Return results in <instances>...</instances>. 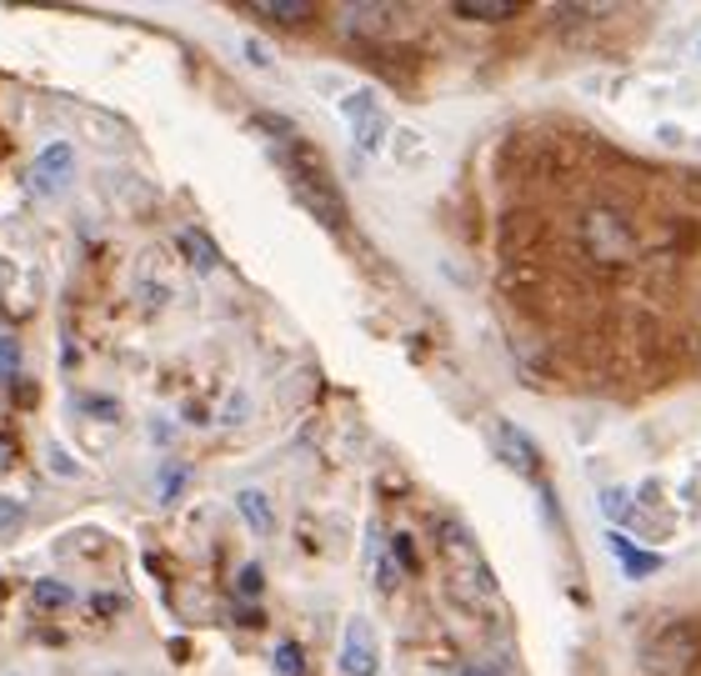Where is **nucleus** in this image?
<instances>
[{"label":"nucleus","mask_w":701,"mask_h":676,"mask_svg":"<svg viewBox=\"0 0 701 676\" xmlns=\"http://www.w3.org/2000/svg\"><path fill=\"white\" fill-rule=\"evenodd\" d=\"M336 106H340V116L356 126V121H366L371 111H381V96H376V86H350V91L340 96Z\"/></svg>","instance_id":"14"},{"label":"nucleus","mask_w":701,"mask_h":676,"mask_svg":"<svg viewBox=\"0 0 701 676\" xmlns=\"http://www.w3.org/2000/svg\"><path fill=\"white\" fill-rule=\"evenodd\" d=\"M336 666H340V676H376L381 672V652L371 646V632L361 616L346 622V642H340V652H336Z\"/></svg>","instance_id":"6"},{"label":"nucleus","mask_w":701,"mask_h":676,"mask_svg":"<svg viewBox=\"0 0 701 676\" xmlns=\"http://www.w3.org/2000/svg\"><path fill=\"white\" fill-rule=\"evenodd\" d=\"M596 506H601V516L611 521V531H616V526H641V521H646V511L636 506V496H631L626 486H601ZM641 531H646V526H641Z\"/></svg>","instance_id":"10"},{"label":"nucleus","mask_w":701,"mask_h":676,"mask_svg":"<svg viewBox=\"0 0 701 676\" xmlns=\"http://www.w3.org/2000/svg\"><path fill=\"white\" fill-rule=\"evenodd\" d=\"M236 511L246 516V526H250L256 536H270V531H276V506H270V496L256 491V486H240V491H236Z\"/></svg>","instance_id":"11"},{"label":"nucleus","mask_w":701,"mask_h":676,"mask_svg":"<svg viewBox=\"0 0 701 676\" xmlns=\"http://www.w3.org/2000/svg\"><path fill=\"white\" fill-rule=\"evenodd\" d=\"M697 56H701V46H697Z\"/></svg>","instance_id":"34"},{"label":"nucleus","mask_w":701,"mask_h":676,"mask_svg":"<svg viewBox=\"0 0 701 676\" xmlns=\"http://www.w3.org/2000/svg\"><path fill=\"white\" fill-rule=\"evenodd\" d=\"M350 141H356L361 156H381V146L391 141V116L386 111H371L366 121L350 126Z\"/></svg>","instance_id":"12"},{"label":"nucleus","mask_w":701,"mask_h":676,"mask_svg":"<svg viewBox=\"0 0 701 676\" xmlns=\"http://www.w3.org/2000/svg\"><path fill=\"white\" fill-rule=\"evenodd\" d=\"M90 612H96V616H116L120 612V596L116 592H106V596L96 592V596H90Z\"/></svg>","instance_id":"29"},{"label":"nucleus","mask_w":701,"mask_h":676,"mask_svg":"<svg viewBox=\"0 0 701 676\" xmlns=\"http://www.w3.org/2000/svg\"><path fill=\"white\" fill-rule=\"evenodd\" d=\"M697 656H701V632L691 622H671L651 636L641 662H646L651 676H687L691 666H697Z\"/></svg>","instance_id":"2"},{"label":"nucleus","mask_w":701,"mask_h":676,"mask_svg":"<svg viewBox=\"0 0 701 676\" xmlns=\"http://www.w3.org/2000/svg\"><path fill=\"white\" fill-rule=\"evenodd\" d=\"M256 16L260 21H276V26H300V21H310V6L306 0H260Z\"/></svg>","instance_id":"15"},{"label":"nucleus","mask_w":701,"mask_h":676,"mask_svg":"<svg viewBox=\"0 0 701 676\" xmlns=\"http://www.w3.org/2000/svg\"><path fill=\"white\" fill-rule=\"evenodd\" d=\"M661 496H667V486L651 476V481H641V496H636V506L641 511H651V506H661Z\"/></svg>","instance_id":"25"},{"label":"nucleus","mask_w":701,"mask_h":676,"mask_svg":"<svg viewBox=\"0 0 701 676\" xmlns=\"http://www.w3.org/2000/svg\"><path fill=\"white\" fill-rule=\"evenodd\" d=\"M340 26H346V36H356V41H386V36L401 26V16L391 11V6H350V11L340 16Z\"/></svg>","instance_id":"8"},{"label":"nucleus","mask_w":701,"mask_h":676,"mask_svg":"<svg viewBox=\"0 0 701 676\" xmlns=\"http://www.w3.org/2000/svg\"><path fill=\"white\" fill-rule=\"evenodd\" d=\"M10 526H20V506L0 496V531H10Z\"/></svg>","instance_id":"30"},{"label":"nucleus","mask_w":701,"mask_h":676,"mask_svg":"<svg viewBox=\"0 0 701 676\" xmlns=\"http://www.w3.org/2000/svg\"><path fill=\"white\" fill-rule=\"evenodd\" d=\"M70 602H76V592H70L60 576H40V581H36V606H40V612H66Z\"/></svg>","instance_id":"17"},{"label":"nucleus","mask_w":701,"mask_h":676,"mask_svg":"<svg viewBox=\"0 0 701 676\" xmlns=\"http://www.w3.org/2000/svg\"><path fill=\"white\" fill-rule=\"evenodd\" d=\"M441 546H446V556L456 561V581L466 596H481V602H496V576H491V566L481 561L476 541H471L461 526H441Z\"/></svg>","instance_id":"4"},{"label":"nucleus","mask_w":701,"mask_h":676,"mask_svg":"<svg viewBox=\"0 0 701 676\" xmlns=\"http://www.w3.org/2000/svg\"><path fill=\"white\" fill-rule=\"evenodd\" d=\"M656 141H667V146H681V126H677V121H661V126H656Z\"/></svg>","instance_id":"32"},{"label":"nucleus","mask_w":701,"mask_h":676,"mask_svg":"<svg viewBox=\"0 0 701 676\" xmlns=\"http://www.w3.org/2000/svg\"><path fill=\"white\" fill-rule=\"evenodd\" d=\"M451 11L461 16V21H481V26H496V21H511L516 16V6L511 0H456Z\"/></svg>","instance_id":"13"},{"label":"nucleus","mask_w":701,"mask_h":676,"mask_svg":"<svg viewBox=\"0 0 701 676\" xmlns=\"http://www.w3.org/2000/svg\"><path fill=\"white\" fill-rule=\"evenodd\" d=\"M286 181L296 191V201L316 216L326 231H340L346 226V206H340V191L320 176V166H286Z\"/></svg>","instance_id":"3"},{"label":"nucleus","mask_w":701,"mask_h":676,"mask_svg":"<svg viewBox=\"0 0 701 676\" xmlns=\"http://www.w3.org/2000/svg\"><path fill=\"white\" fill-rule=\"evenodd\" d=\"M16 371H20V341L16 336H0V381H10Z\"/></svg>","instance_id":"20"},{"label":"nucleus","mask_w":701,"mask_h":676,"mask_svg":"<svg viewBox=\"0 0 701 676\" xmlns=\"http://www.w3.org/2000/svg\"><path fill=\"white\" fill-rule=\"evenodd\" d=\"M246 416H250V401H246V396H230L226 411H220V421H226V426H240Z\"/></svg>","instance_id":"26"},{"label":"nucleus","mask_w":701,"mask_h":676,"mask_svg":"<svg viewBox=\"0 0 701 676\" xmlns=\"http://www.w3.org/2000/svg\"><path fill=\"white\" fill-rule=\"evenodd\" d=\"M246 61H250V66H260V71H270V66H276V56H270L260 41H246Z\"/></svg>","instance_id":"28"},{"label":"nucleus","mask_w":701,"mask_h":676,"mask_svg":"<svg viewBox=\"0 0 701 676\" xmlns=\"http://www.w3.org/2000/svg\"><path fill=\"white\" fill-rule=\"evenodd\" d=\"M80 406H86L90 416H106V421H120V406L110 401V396H86V401H80Z\"/></svg>","instance_id":"23"},{"label":"nucleus","mask_w":701,"mask_h":676,"mask_svg":"<svg viewBox=\"0 0 701 676\" xmlns=\"http://www.w3.org/2000/svg\"><path fill=\"white\" fill-rule=\"evenodd\" d=\"M180 246H186V256H190V266H196V271H216V266H220V251L210 246L206 231H196V226H190V231H180Z\"/></svg>","instance_id":"16"},{"label":"nucleus","mask_w":701,"mask_h":676,"mask_svg":"<svg viewBox=\"0 0 701 676\" xmlns=\"http://www.w3.org/2000/svg\"><path fill=\"white\" fill-rule=\"evenodd\" d=\"M50 471H60V476H80V466H76V461H70V456L50 451Z\"/></svg>","instance_id":"31"},{"label":"nucleus","mask_w":701,"mask_h":676,"mask_svg":"<svg viewBox=\"0 0 701 676\" xmlns=\"http://www.w3.org/2000/svg\"><path fill=\"white\" fill-rule=\"evenodd\" d=\"M70 181H76V146L50 141L46 151L36 156V166H30V186H36L40 196H60Z\"/></svg>","instance_id":"5"},{"label":"nucleus","mask_w":701,"mask_h":676,"mask_svg":"<svg viewBox=\"0 0 701 676\" xmlns=\"http://www.w3.org/2000/svg\"><path fill=\"white\" fill-rule=\"evenodd\" d=\"M256 131H266V136H290V121L286 116H256Z\"/></svg>","instance_id":"27"},{"label":"nucleus","mask_w":701,"mask_h":676,"mask_svg":"<svg viewBox=\"0 0 701 676\" xmlns=\"http://www.w3.org/2000/svg\"><path fill=\"white\" fill-rule=\"evenodd\" d=\"M391 561H396L401 571H416V546H411V536H396V541H391Z\"/></svg>","instance_id":"22"},{"label":"nucleus","mask_w":701,"mask_h":676,"mask_svg":"<svg viewBox=\"0 0 701 676\" xmlns=\"http://www.w3.org/2000/svg\"><path fill=\"white\" fill-rule=\"evenodd\" d=\"M260 592H266V571H260L256 561H246L236 571V596H240V602H250V596H260Z\"/></svg>","instance_id":"19"},{"label":"nucleus","mask_w":701,"mask_h":676,"mask_svg":"<svg viewBox=\"0 0 701 676\" xmlns=\"http://www.w3.org/2000/svg\"><path fill=\"white\" fill-rule=\"evenodd\" d=\"M491 441H496V456H501V461H506L516 476H536V471H541V451H536V441H531L521 426L496 421V426H491Z\"/></svg>","instance_id":"7"},{"label":"nucleus","mask_w":701,"mask_h":676,"mask_svg":"<svg viewBox=\"0 0 701 676\" xmlns=\"http://www.w3.org/2000/svg\"><path fill=\"white\" fill-rule=\"evenodd\" d=\"M396 581H401V566L391 561V556H381V566H376V586H381V592H396Z\"/></svg>","instance_id":"24"},{"label":"nucleus","mask_w":701,"mask_h":676,"mask_svg":"<svg viewBox=\"0 0 701 676\" xmlns=\"http://www.w3.org/2000/svg\"><path fill=\"white\" fill-rule=\"evenodd\" d=\"M461 676H501L496 666H461Z\"/></svg>","instance_id":"33"},{"label":"nucleus","mask_w":701,"mask_h":676,"mask_svg":"<svg viewBox=\"0 0 701 676\" xmlns=\"http://www.w3.org/2000/svg\"><path fill=\"white\" fill-rule=\"evenodd\" d=\"M606 546L611 551H616V561H621V571L631 576V581H646V576H656L661 566V556H651V551H641L636 541H631V536H621V531H606Z\"/></svg>","instance_id":"9"},{"label":"nucleus","mask_w":701,"mask_h":676,"mask_svg":"<svg viewBox=\"0 0 701 676\" xmlns=\"http://www.w3.org/2000/svg\"><path fill=\"white\" fill-rule=\"evenodd\" d=\"M180 486H186V466H166L160 471V501H176Z\"/></svg>","instance_id":"21"},{"label":"nucleus","mask_w":701,"mask_h":676,"mask_svg":"<svg viewBox=\"0 0 701 676\" xmlns=\"http://www.w3.org/2000/svg\"><path fill=\"white\" fill-rule=\"evenodd\" d=\"M581 241H586V251L596 256L601 266H626V261H636V251H641L636 231H631V221L616 211V206H586V211H581Z\"/></svg>","instance_id":"1"},{"label":"nucleus","mask_w":701,"mask_h":676,"mask_svg":"<svg viewBox=\"0 0 701 676\" xmlns=\"http://www.w3.org/2000/svg\"><path fill=\"white\" fill-rule=\"evenodd\" d=\"M276 676H306V652H300L296 642L276 646Z\"/></svg>","instance_id":"18"}]
</instances>
